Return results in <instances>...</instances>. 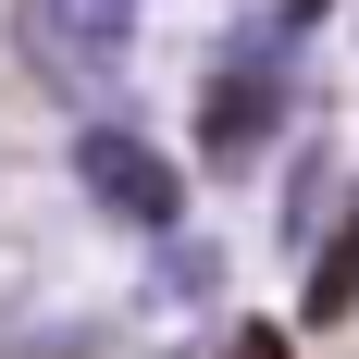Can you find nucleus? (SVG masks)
<instances>
[{"label": "nucleus", "mask_w": 359, "mask_h": 359, "mask_svg": "<svg viewBox=\"0 0 359 359\" xmlns=\"http://www.w3.org/2000/svg\"><path fill=\"white\" fill-rule=\"evenodd\" d=\"M297 111V37L285 25H236L198 74V149H211V174H248L260 149L285 137Z\"/></svg>", "instance_id": "nucleus-1"}, {"label": "nucleus", "mask_w": 359, "mask_h": 359, "mask_svg": "<svg viewBox=\"0 0 359 359\" xmlns=\"http://www.w3.org/2000/svg\"><path fill=\"white\" fill-rule=\"evenodd\" d=\"M62 174H74V198H87L100 223H124V236H149V248L186 236V174L137 137V124H111V111L74 124V161H62Z\"/></svg>", "instance_id": "nucleus-2"}, {"label": "nucleus", "mask_w": 359, "mask_h": 359, "mask_svg": "<svg viewBox=\"0 0 359 359\" xmlns=\"http://www.w3.org/2000/svg\"><path fill=\"white\" fill-rule=\"evenodd\" d=\"M13 37L62 100L100 111L124 87V62H137V0H13Z\"/></svg>", "instance_id": "nucleus-3"}, {"label": "nucleus", "mask_w": 359, "mask_h": 359, "mask_svg": "<svg viewBox=\"0 0 359 359\" xmlns=\"http://www.w3.org/2000/svg\"><path fill=\"white\" fill-rule=\"evenodd\" d=\"M198 310H223V248L211 236H161L137 273V334H186Z\"/></svg>", "instance_id": "nucleus-4"}, {"label": "nucleus", "mask_w": 359, "mask_h": 359, "mask_svg": "<svg viewBox=\"0 0 359 359\" xmlns=\"http://www.w3.org/2000/svg\"><path fill=\"white\" fill-rule=\"evenodd\" d=\"M347 310H359V198L334 211L323 260H310V323H347Z\"/></svg>", "instance_id": "nucleus-5"}, {"label": "nucleus", "mask_w": 359, "mask_h": 359, "mask_svg": "<svg viewBox=\"0 0 359 359\" xmlns=\"http://www.w3.org/2000/svg\"><path fill=\"white\" fill-rule=\"evenodd\" d=\"M0 359H100V334H87V323H50V334H13Z\"/></svg>", "instance_id": "nucleus-6"}, {"label": "nucleus", "mask_w": 359, "mask_h": 359, "mask_svg": "<svg viewBox=\"0 0 359 359\" xmlns=\"http://www.w3.org/2000/svg\"><path fill=\"white\" fill-rule=\"evenodd\" d=\"M211 359H285V334H273V323H223V347Z\"/></svg>", "instance_id": "nucleus-7"}, {"label": "nucleus", "mask_w": 359, "mask_h": 359, "mask_svg": "<svg viewBox=\"0 0 359 359\" xmlns=\"http://www.w3.org/2000/svg\"><path fill=\"white\" fill-rule=\"evenodd\" d=\"M310 13H323V0H285V13H273V25H285V37H297V25H310Z\"/></svg>", "instance_id": "nucleus-8"}]
</instances>
